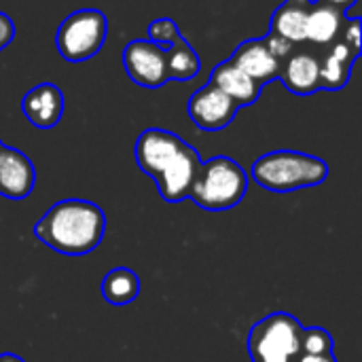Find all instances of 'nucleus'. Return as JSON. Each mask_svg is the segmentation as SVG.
I'll list each match as a JSON object with an SVG mask.
<instances>
[{
  "label": "nucleus",
  "mask_w": 362,
  "mask_h": 362,
  "mask_svg": "<svg viewBox=\"0 0 362 362\" xmlns=\"http://www.w3.org/2000/svg\"><path fill=\"white\" fill-rule=\"evenodd\" d=\"M134 155L138 168L155 180L165 202L178 204L189 199L202 165L199 153L191 144L168 129L151 127L138 136Z\"/></svg>",
  "instance_id": "f257e3e1"
},
{
  "label": "nucleus",
  "mask_w": 362,
  "mask_h": 362,
  "mask_svg": "<svg viewBox=\"0 0 362 362\" xmlns=\"http://www.w3.org/2000/svg\"><path fill=\"white\" fill-rule=\"evenodd\" d=\"M106 216L87 199H64L51 206L34 225V235L55 252L81 257L102 244Z\"/></svg>",
  "instance_id": "f03ea898"
},
{
  "label": "nucleus",
  "mask_w": 362,
  "mask_h": 362,
  "mask_svg": "<svg viewBox=\"0 0 362 362\" xmlns=\"http://www.w3.org/2000/svg\"><path fill=\"white\" fill-rule=\"evenodd\" d=\"M250 176L267 191L291 193L322 185L329 176V165L320 157L299 151H274L252 163Z\"/></svg>",
  "instance_id": "7ed1b4c3"
},
{
  "label": "nucleus",
  "mask_w": 362,
  "mask_h": 362,
  "mask_svg": "<svg viewBox=\"0 0 362 362\" xmlns=\"http://www.w3.org/2000/svg\"><path fill=\"white\" fill-rule=\"evenodd\" d=\"M248 191V174L244 168L225 155L202 161L197 178L191 187L189 199L202 210L225 212L235 208Z\"/></svg>",
  "instance_id": "20e7f679"
},
{
  "label": "nucleus",
  "mask_w": 362,
  "mask_h": 362,
  "mask_svg": "<svg viewBox=\"0 0 362 362\" xmlns=\"http://www.w3.org/2000/svg\"><path fill=\"white\" fill-rule=\"evenodd\" d=\"M303 325L284 312L259 320L248 335L252 362H295L301 354Z\"/></svg>",
  "instance_id": "39448f33"
},
{
  "label": "nucleus",
  "mask_w": 362,
  "mask_h": 362,
  "mask_svg": "<svg viewBox=\"0 0 362 362\" xmlns=\"http://www.w3.org/2000/svg\"><path fill=\"white\" fill-rule=\"evenodd\" d=\"M106 34V15L98 8H81L62 21L55 34V45L66 62H85L100 53Z\"/></svg>",
  "instance_id": "423d86ee"
},
{
  "label": "nucleus",
  "mask_w": 362,
  "mask_h": 362,
  "mask_svg": "<svg viewBox=\"0 0 362 362\" xmlns=\"http://www.w3.org/2000/svg\"><path fill=\"white\" fill-rule=\"evenodd\" d=\"M316 51L320 62V89H344L350 83L352 66L361 55V19L346 17L339 36L329 47Z\"/></svg>",
  "instance_id": "0eeeda50"
},
{
  "label": "nucleus",
  "mask_w": 362,
  "mask_h": 362,
  "mask_svg": "<svg viewBox=\"0 0 362 362\" xmlns=\"http://www.w3.org/2000/svg\"><path fill=\"white\" fill-rule=\"evenodd\" d=\"M123 66H125L127 76L138 87L159 89L170 81L168 64H165V49L155 45L148 38H136L125 45Z\"/></svg>",
  "instance_id": "6e6552de"
},
{
  "label": "nucleus",
  "mask_w": 362,
  "mask_h": 362,
  "mask_svg": "<svg viewBox=\"0 0 362 362\" xmlns=\"http://www.w3.org/2000/svg\"><path fill=\"white\" fill-rule=\"evenodd\" d=\"M238 110H240V106L231 98H227L218 87H214L212 83L197 89L189 98V104H187V112H189L191 121L204 132L225 129L227 125H231Z\"/></svg>",
  "instance_id": "1a4fd4ad"
},
{
  "label": "nucleus",
  "mask_w": 362,
  "mask_h": 362,
  "mask_svg": "<svg viewBox=\"0 0 362 362\" xmlns=\"http://www.w3.org/2000/svg\"><path fill=\"white\" fill-rule=\"evenodd\" d=\"M278 78L282 85L297 95H312L320 91V62L318 51L312 47H295L282 62Z\"/></svg>",
  "instance_id": "9d476101"
},
{
  "label": "nucleus",
  "mask_w": 362,
  "mask_h": 362,
  "mask_svg": "<svg viewBox=\"0 0 362 362\" xmlns=\"http://www.w3.org/2000/svg\"><path fill=\"white\" fill-rule=\"evenodd\" d=\"M36 182V170L28 155L13 146L0 151V195L6 199H25Z\"/></svg>",
  "instance_id": "9b49d317"
},
{
  "label": "nucleus",
  "mask_w": 362,
  "mask_h": 362,
  "mask_svg": "<svg viewBox=\"0 0 362 362\" xmlns=\"http://www.w3.org/2000/svg\"><path fill=\"white\" fill-rule=\"evenodd\" d=\"M21 110L34 127L51 129L62 121L64 93L53 83H40L23 95Z\"/></svg>",
  "instance_id": "f8f14e48"
},
{
  "label": "nucleus",
  "mask_w": 362,
  "mask_h": 362,
  "mask_svg": "<svg viewBox=\"0 0 362 362\" xmlns=\"http://www.w3.org/2000/svg\"><path fill=\"white\" fill-rule=\"evenodd\" d=\"M231 62L261 87L276 81L280 74V62L269 51L265 38H252L238 45L235 53L231 55Z\"/></svg>",
  "instance_id": "ddd939ff"
},
{
  "label": "nucleus",
  "mask_w": 362,
  "mask_h": 362,
  "mask_svg": "<svg viewBox=\"0 0 362 362\" xmlns=\"http://www.w3.org/2000/svg\"><path fill=\"white\" fill-rule=\"evenodd\" d=\"M210 83L214 87H218L227 98H231L240 108L242 106H250L259 100L261 95V85H257L248 74H244L231 59L221 62L212 74H210Z\"/></svg>",
  "instance_id": "4468645a"
},
{
  "label": "nucleus",
  "mask_w": 362,
  "mask_h": 362,
  "mask_svg": "<svg viewBox=\"0 0 362 362\" xmlns=\"http://www.w3.org/2000/svg\"><path fill=\"white\" fill-rule=\"evenodd\" d=\"M312 0H284L272 15L269 34L299 47L305 42V23Z\"/></svg>",
  "instance_id": "2eb2a0df"
},
{
  "label": "nucleus",
  "mask_w": 362,
  "mask_h": 362,
  "mask_svg": "<svg viewBox=\"0 0 362 362\" xmlns=\"http://www.w3.org/2000/svg\"><path fill=\"white\" fill-rule=\"evenodd\" d=\"M346 21V13L325 4V2H312V8L308 13V23H305V42H310L314 49H325L329 47L341 32Z\"/></svg>",
  "instance_id": "dca6fc26"
},
{
  "label": "nucleus",
  "mask_w": 362,
  "mask_h": 362,
  "mask_svg": "<svg viewBox=\"0 0 362 362\" xmlns=\"http://www.w3.org/2000/svg\"><path fill=\"white\" fill-rule=\"evenodd\" d=\"M165 64H168V78L174 81H191L202 70V59L185 36H180L174 45L165 49Z\"/></svg>",
  "instance_id": "f3484780"
},
{
  "label": "nucleus",
  "mask_w": 362,
  "mask_h": 362,
  "mask_svg": "<svg viewBox=\"0 0 362 362\" xmlns=\"http://www.w3.org/2000/svg\"><path fill=\"white\" fill-rule=\"evenodd\" d=\"M140 295V278L127 269L117 267L106 274L102 282V297L112 305H129Z\"/></svg>",
  "instance_id": "a211bd4d"
},
{
  "label": "nucleus",
  "mask_w": 362,
  "mask_h": 362,
  "mask_svg": "<svg viewBox=\"0 0 362 362\" xmlns=\"http://www.w3.org/2000/svg\"><path fill=\"white\" fill-rule=\"evenodd\" d=\"M331 352H333V337L325 329H320V327L305 329L303 327V333H301V354L318 356V354H331Z\"/></svg>",
  "instance_id": "6ab92c4d"
},
{
  "label": "nucleus",
  "mask_w": 362,
  "mask_h": 362,
  "mask_svg": "<svg viewBox=\"0 0 362 362\" xmlns=\"http://www.w3.org/2000/svg\"><path fill=\"white\" fill-rule=\"evenodd\" d=\"M146 32H148V40H153L155 45H159L163 49H168L182 36L178 23L170 17H159V19L151 21Z\"/></svg>",
  "instance_id": "aec40b11"
},
{
  "label": "nucleus",
  "mask_w": 362,
  "mask_h": 362,
  "mask_svg": "<svg viewBox=\"0 0 362 362\" xmlns=\"http://www.w3.org/2000/svg\"><path fill=\"white\" fill-rule=\"evenodd\" d=\"M265 42H267V47H269V51L276 55V59L278 62H282L293 49H295V45H291V42H286L284 38H278V36H274V34H269L267 38H265Z\"/></svg>",
  "instance_id": "412c9836"
},
{
  "label": "nucleus",
  "mask_w": 362,
  "mask_h": 362,
  "mask_svg": "<svg viewBox=\"0 0 362 362\" xmlns=\"http://www.w3.org/2000/svg\"><path fill=\"white\" fill-rule=\"evenodd\" d=\"M15 38V23L8 15L0 13V51Z\"/></svg>",
  "instance_id": "4be33fe9"
},
{
  "label": "nucleus",
  "mask_w": 362,
  "mask_h": 362,
  "mask_svg": "<svg viewBox=\"0 0 362 362\" xmlns=\"http://www.w3.org/2000/svg\"><path fill=\"white\" fill-rule=\"evenodd\" d=\"M295 362H337V358L331 354H318V356H312V354H299Z\"/></svg>",
  "instance_id": "5701e85b"
},
{
  "label": "nucleus",
  "mask_w": 362,
  "mask_h": 362,
  "mask_svg": "<svg viewBox=\"0 0 362 362\" xmlns=\"http://www.w3.org/2000/svg\"><path fill=\"white\" fill-rule=\"evenodd\" d=\"M320 2H325V4H331V6H335V8L344 11V13L356 4V0H320Z\"/></svg>",
  "instance_id": "b1692460"
},
{
  "label": "nucleus",
  "mask_w": 362,
  "mask_h": 362,
  "mask_svg": "<svg viewBox=\"0 0 362 362\" xmlns=\"http://www.w3.org/2000/svg\"><path fill=\"white\" fill-rule=\"evenodd\" d=\"M0 362H25V361H23V358H19L17 354L4 352V354H0Z\"/></svg>",
  "instance_id": "393cba45"
},
{
  "label": "nucleus",
  "mask_w": 362,
  "mask_h": 362,
  "mask_svg": "<svg viewBox=\"0 0 362 362\" xmlns=\"http://www.w3.org/2000/svg\"><path fill=\"white\" fill-rule=\"evenodd\" d=\"M2 146H4V144H2V142H0V151H2Z\"/></svg>",
  "instance_id": "a878e982"
}]
</instances>
